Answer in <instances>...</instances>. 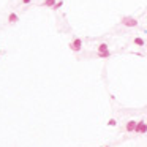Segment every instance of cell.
Returning a JSON list of instances; mask_svg holds the SVG:
<instances>
[{
	"instance_id": "cell-13",
	"label": "cell",
	"mask_w": 147,
	"mask_h": 147,
	"mask_svg": "<svg viewBox=\"0 0 147 147\" xmlns=\"http://www.w3.org/2000/svg\"><path fill=\"white\" fill-rule=\"evenodd\" d=\"M104 147H111V146H104Z\"/></svg>"
},
{
	"instance_id": "cell-6",
	"label": "cell",
	"mask_w": 147,
	"mask_h": 147,
	"mask_svg": "<svg viewBox=\"0 0 147 147\" xmlns=\"http://www.w3.org/2000/svg\"><path fill=\"white\" fill-rule=\"evenodd\" d=\"M96 51H98V52H104V51H109V45H108V43H100V45L96 46Z\"/></svg>"
},
{
	"instance_id": "cell-5",
	"label": "cell",
	"mask_w": 147,
	"mask_h": 147,
	"mask_svg": "<svg viewBox=\"0 0 147 147\" xmlns=\"http://www.w3.org/2000/svg\"><path fill=\"white\" fill-rule=\"evenodd\" d=\"M17 21H19V16H17L16 13H10V14H8V22H10V24H16Z\"/></svg>"
},
{
	"instance_id": "cell-12",
	"label": "cell",
	"mask_w": 147,
	"mask_h": 147,
	"mask_svg": "<svg viewBox=\"0 0 147 147\" xmlns=\"http://www.w3.org/2000/svg\"><path fill=\"white\" fill-rule=\"evenodd\" d=\"M21 3H24V5H29V3H32V0H21Z\"/></svg>"
},
{
	"instance_id": "cell-10",
	"label": "cell",
	"mask_w": 147,
	"mask_h": 147,
	"mask_svg": "<svg viewBox=\"0 0 147 147\" xmlns=\"http://www.w3.org/2000/svg\"><path fill=\"white\" fill-rule=\"evenodd\" d=\"M106 125H108V127H116V125H117V120L114 119V117H111V119L106 122Z\"/></svg>"
},
{
	"instance_id": "cell-11",
	"label": "cell",
	"mask_w": 147,
	"mask_h": 147,
	"mask_svg": "<svg viewBox=\"0 0 147 147\" xmlns=\"http://www.w3.org/2000/svg\"><path fill=\"white\" fill-rule=\"evenodd\" d=\"M62 5H63V0H57V2L54 3V7H52V10H59Z\"/></svg>"
},
{
	"instance_id": "cell-8",
	"label": "cell",
	"mask_w": 147,
	"mask_h": 147,
	"mask_svg": "<svg viewBox=\"0 0 147 147\" xmlns=\"http://www.w3.org/2000/svg\"><path fill=\"white\" fill-rule=\"evenodd\" d=\"M133 43H134L136 46H144V45H146V41H144L142 38H139V37L133 38Z\"/></svg>"
},
{
	"instance_id": "cell-7",
	"label": "cell",
	"mask_w": 147,
	"mask_h": 147,
	"mask_svg": "<svg viewBox=\"0 0 147 147\" xmlns=\"http://www.w3.org/2000/svg\"><path fill=\"white\" fill-rule=\"evenodd\" d=\"M55 2H57V0H43V3H41V5H43V7H49V8H52Z\"/></svg>"
},
{
	"instance_id": "cell-2",
	"label": "cell",
	"mask_w": 147,
	"mask_h": 147,
	"mask_svg": "<svg viewBox=\"0 0 147 147\" xmlns=\"http://www.w3.org/2000/svg\"><path fill=\"white\" fill-rule=\"evenodd\" d=\"M134 133H136V134H146L147 133V122L144 119H141V120H138V122H136Z\"/></svg>"
},
{
	"instance_id": "cell-9",
	"label": "cell",
	"mask_w": 147,
	"mask_h": 147,
	"mask_svg": "<svg viewBox=\"0 0 147 147\" xmlns=\"http://www.w3.org/2000/svg\"><path fill=\"white\" fill-rule=\"evenodd\" d=\"M100 59H109L111 57V51H104V52H98Z\"/></svg>"
},
{
	"instance_id": "cell-1",
	"label": "cell",
	"mask_w": 147,
	"mask_h": 147,
	"mask_svg": "<svg viewBox=\"0 0 147 147\" xmlns=\"http://www.w3.org/2000/svg\"><path fill=\"white\" fill-rule=\"evenodd\" d=\"M120 22H122L125 27H130V29L138 27V19H134V17H131V16H123L122 19H120Z\"/></svg>"
},
{
	"instance_id": "cell-3",
	"label": "cell",
	"mask_w": 147,
	"mask_h": 147,
	"mask_svg": "<svg viewBox=\"0 0 147 147\" xmlns=\"http://www.w3.org/2000/svg\"><path fill=\"white\" fill-rule=\"evenodd\" d=\"M70 49H71L73 52H79L82 49V40L81 38H74L73 41H70Z\"/></svg>"
},
{
	"instance_id": "cell-4",
	"label": "cell",
	"mask_w": 147,
	"mask_h": 147,
	"mask_svg": "<svg viewBox=\"0 0 147 147\" xmlns=\"http://www.w3.org/2000/svg\"><path fill=\"white\" fill-rule=\"evenodd\" d=\"M136 122H138V120H134V119L128 120L127 125H125V131H127V133H134V128H136Z\"/></svg>"
}]
</instances>
